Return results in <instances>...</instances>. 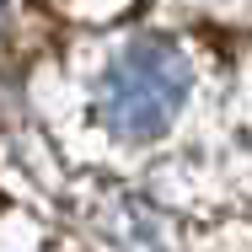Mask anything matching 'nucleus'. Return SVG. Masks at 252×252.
I'll return each mask as SVG.
<instances>
[{
    "mask_svg": "<svg viewBox=\"0 0 252 252\" xmlns=\"http://www.w3.org/2000/svg\"><path fill=\"white\" fill-rule=\"evenodd\" d=\"M193 86V64L172 43H134L124 49L107 75H102V97H97V113L107 129L129 134V140H145L156 129H166L177 118V107Z\"/></svg>",
    "mask_w": 252,
    "mask_h": 252,
    "instance_id": "obj_1",
    "label": "nucleus"
}]
</instances>
